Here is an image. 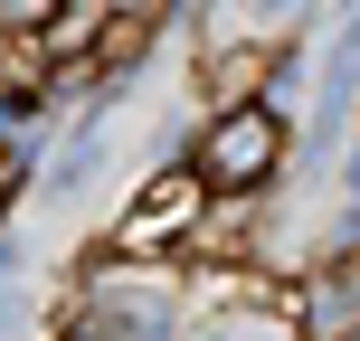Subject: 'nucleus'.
<instances>
[{
  "label": "nucleus",
  "mask_w": 360,
  "mask_h": 341,
  "mask_svg": "<svg viewBox=\"0 0 360 341\" xmlns=\"http://www.w3.org/2000/svg\"><path fill=\"white\" fill-rule=\"evenodd\" d=\"M190 171L209 180V199H256L275 171H285V114H275L266 95H237V105H218V124L199 133Z\"/></svg>",
  "instance_id": "f257e3e1"
},
{
  "label": "nucleus",
  "mask_w": 360,
  "mask_h": 341,
  "mask_svg": "<svg viewBox=\"0 0 360 341\" xmlns=\"http://www.w3.org/2000/svg\"><path fill=\"white\" fill-rule=\"evenodd\" d=\"M76 341H180V285L152 256H95V313Z\"/></svg>",
  "instance_id": "f03ea898"
},
{
  "label": "nucleus",
  "mask_w": 360,
  "mask_h": 341,
  "mask_svg": "<svg viewBox=\"0 0 360 341\" xmlns=\"http://www.w3.org/2000/svg\"><path fill=\"white\" fill-rule=\"evenodd\" d=\"M199 218H209V180L190 162H171V171L143 180V199H133L124 218H114V256H152V266H162L180 237H199Z\"/></svg>",
  "instance_id": "7ed1b4c3"
},
{
  "label": "nucleus",
  "mask_w": 360,
  "mask_h": 341,
  "mask_svg": "<svg viewBox=\"0 0 360 341\" xmlns=\"http://www.w3.org/2000/svg\"><path fill=\"white\" fill-rule=\"evenodd\" d=\"M294 323H304V341H360V247H342L332 266L304 275Z\"/></svg>",
  "instance_id": "20e7f679"
},
{
  "label": "nucleus",
  "mask_w": 360,
  "mask_h": 341,
  "mask_svg": "<svg viewBox=\"0 0 360 341\" xmlns=\"http://www.w3.org/2000/svg\"><path fill=\"white\" fill-rule=\"evenodd\" d=\"M209 76H218V105H237V95H256V86L275 76V57H266V48H218Z\"/></svg>",
  "instance_id": "39448f33"
},
{
  "label": "nucleus",
  "mask_w": 360,
  "mask_h": 341,
  "mask_svg": "<svg viewBox=\"0 0 360 341\" xmlns=\"http://www.w3.org/2000/svg\"><path fill=\"white\" fill-rule=\"evenodd\" d=\"M95 152H105V124H86V133H76V143H67V162L48 171V190H57V199H67V190H86V171H95Z\"/></svg>",
  "instance_id": "423d86ee"
},
{
  "label": "nucleus",
  "mask_w": 360,
  "mask_h": 341,
  "mask_svg": "<svg viewBox=\"0 0 360 341\" xmlns=\"http://www.w3.org/2000/svg\"><path fill=\"white\" fill-rule=\"evenodd\" d=\"M57 10H67V0H0V38H38Z\"/></svg>",
  "instance_id": "0eeeda50"
},
{
  "label": "nucleus",
  "mask_w": 360,
  "mask_h": 341,
  "mask_svg": "<svg viewBox=\"0 0 360 341\" xmlns=\"http://www.w3.org/2000/svg\"><path fill=\"white\" fill-rule=\"evenodd\" d=\"M351 76H360V10H351L342 48H332V67H323V95H351Z\"/></svg>",
  "instance_id": "6e6552de"
},
{
  "label": "nucleus",
  "mask_w": 360,
  "mask_h": 341,
  "mask_svg": "<svg viewBox=\"0 0 360 341\" xmlns=\"http://www.w3.org/2000/svg\"><path fill=\"white\" fill-rule=\"evenodd\" d=\"M10 313H19V304H10V294H0V332H10Z\"/></svg>",
  "instance_id": "1a4fd4ad"
},
{
  "label": "nucleus",
  "mask_w": 360,
  "mask_h": 341,
  "mask_svg": "<svg viewBox=\"0 0 360 341\" xmlns=\"http://www.w3.org/2000/svg\"><path fill=\"white\" fill-rule=\"evenodd\" d=\"M76 10H114V0H76Z\"/></svg>",
  "instance_id": "9d476101"
}]
</instances>
